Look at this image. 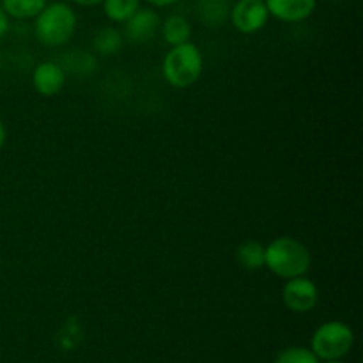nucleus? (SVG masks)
I'll use <instances>...</instances> for the list:
<instances>
[{
  "instance_id": "nucleus-1",
  "label": "nucleus",
  "mask_w": 363,
  "mask_h": 363,
  "mask_svg": "<svg viewBox=\"0 0 363 363\" xmlns=\"http://www.w3.org/2000/svg\"><path fill=\"white\" fill-rule=\"evenodd\" d=\"M311 264V250L296 238L280 236L264 247V266L279 279L291 280L305 277Z\"/></svg>"
},
{
  "instance_id": "nucleus-2",
  "label": "nucleus",
  "mask_w": 363,
  "mask_h": 363,
  "mask_svg": "<svg viewBox=\"0 0 363 363\" xmlns=\"http://www.w3.org/2000/svg\"><path fill=\"white\" fill-rule=\"evenodd\" d=\"M77 30V14L66 2L46 4L35 16V38L46 46H62L71 41Z\"/></svg>"
},
{
  "instance_id": "nucleus-3",
  "label": "nucleus",
  "mask_w": 363,
  "mask_h": 363,
  "mask_svg": "<svg viewBox=\"0 0 363 363\" xmlns=\"http://www.w3.org/2000/svg\"><path fill=\"white\" fill-rule=\"evenodd\" d=\"M204 69V57L194 43L172 46L162 64L163 78L176 89L191 87L201 78Z\"/></svg>"
},
{
  "instance_id": "nucleus-4",
  "label": "nucleus",
  "mask_w": 363,
  "mask_h": 363,
  "mask_svg": "<svg viewBox=\"0 0 363 363\" xmlns=\"http://www.w3.org/2000/svg\"><path fill=\"white\" fill-rule=\"evenodd\" d=\"M354 344V333L342 321H326L318 326L311 339V351L319 362L342 360Z\"/></svg>"
},
{
  "instance_id": "nucleus-5",
  "label": "nucleus",
  "mask_w": 363,
  "mask_h": 363,
  "mask_svg": "<svg viewBox=\"0 0 363 363\" xmlns=\"http://www.w3.org/2000/svg\"><path fill=\"white\" fill-rule=\"evenodd\" d=\"M268 9L264 0H238L230 6L229 20L241 34H255L268 23Z\"/></svg>"
},
{
  "instance_id": "nucleus-6",
  "label": "nucleus",
  "mask_w": 363,
  "mask_h": 363,
  "mask_svg": "<svg viewBox=\"0 0 363 363\" xmlns=\"http://www.w3.org/2000/svg\"><path fill=\"white\" fill-rule=\"evenodd\" d=\"M282 301L291 312L307 314L319 303V289L307 277L287 280L282 289Z\"/></svg>"
},
{
  "instance_id": "nucleus-7",
  "label": "nucleus",
  "mask_w": 363,
  "mask_h": 363,
  "mask_svg": "<svg viewBox=\"0 0 363 363\" xmlns=\"http://www.w3.org/2000/svg\"><path fill=\"white\" fill-rule=\"evenodd\" d=\"M124 25H126L124 27V34H126L128 41L142 45V43H147L151 39H155L160 27H162V20H160V14L155 9H151V7H140Z\"/></svg>"
},
{
  "instance_id": "nucleus-8",
  "label": "nucleus",
  "mask_w": 363,
  "mask_h": 363,
  "mask_svg": "<svg viewBox=\"0 0 363 363\" xmlns=\"http://www.w3.org/2000/svg\"><path fill=\"white\" fill-rule=\"evenodd\" d=\"M264 4L269 16L284 23H298L312 16L318 0H264Z\"/></svg>"
},
{
  "instance_id": "nucleus-9",
  "label": "nucleus",
  "mask_w": 363,
  "mask_h": 363,
  "mask_svg": "<svg viewBox=\"0 0 363 363\" xmlns=\"http://www.w3.org/2000/svg\"><path fill=\"white\" fill-rule=\"evenodd\" d=\"M32 85L41 96H55L66 85V73L59 62H41L32 71Z\"/></svg>"
},
{
  "instance_id": "nucleus-10",
  "label": "nucleus",
  "mask_w": 363,
  "mask_h": 363,
  "mask_svg": "<svg viewBox=\"0 0 363 363\" xmlns=\"http://www.w3.org/2000/svg\"><path fill=\"white\" fill-rule=\"evenodd\" d=\"M162 35L170 46H179L184 43H190L191 38V25L181 14H170L162 23Z\"/></svg>"
},
{
  "instance_id": "nucleus-11",
  "label": "nucleus",
  "mask_w": 363,
  "mask_h": 363,
  "mask_svg": "<svg viewBox=\"0 0 363 363\" xmlns=\"http://www.w3.org/2000/svg\"><path fill=\"white\" fill-rule=\"evenodd\" d=\"M199 18L208 27H218L229 20L230 0H199Z\"/></svg>"
},
{
  "instance_id": "nucleus-12",
  "label": "nucleus",
  "mask_w": 363,
  "mask_h": 363,
  "mask_svg": "<svg viewBox=\"0 0 363 363\" xmlns=\"http://www.w3.org/2000/svg\"><path fill=\"white\" fill-rule=\"evenodd\" d=\"M46 4V0H0L7 16L14 20H32L45 9Z\"/></svg>"
},
{
  "instance_id": "nucleus-13",
  "label": "nucleus",
  "mask_w": 363,
  "mask_h": 363,
  "mask_svg": "<svg viewBox=\"0 0 363 363\" xmlns=\"http://www.w3.org/2000/svg\"><path fill=\"white\" fill-rule=\"evenodd\" d=\"M238 262L248 272H257L264 268V245L259 241H245L236 250Z\"/></svg>"
},
{
  "instance_id": "nucleus-14",
  "label": "nucleus",
  "mask_w": 363,
  "mask_h": 363,
  "mask_svg": "<svg viewBox=\"0 0 363 363\" xmlns=\"http://www.w3.org/2000/svg\"><path fill=\"white\" fill-rule=\"evenodd\" d=\"M123 34H121L117 28L113 27H105L94 35V41H92V46H94L96 52L103 57H112L116 53L121 52L123 48Z\"/></svg>"
},
{
  "instance_id": "nucleus-15",
  "label": "nucleus",
  "mask_w": 363,
  "mask_h": 363,
  "mask_svg": "<svg viewBox=\"0 0 363 363\" xmlns=\"http://www.w3.org/2000/svg\"><path fill=\"white\" fill-rule=\"evenodd\" d=\"M140 9V0H103V11L113 23H126Z\"/></svg>"
},
{
  "instance_id": "nucleus-16",
  "label": "nucleus",
  "mask_w": 363,
  "mask_h": 363,
  "mask_svg": "<svg viewBox=\"0 0 363 363\" xmlns=\"http://www.w3.org/2000/svg\"><path fill=\"white\" fill-rule=\"evenodd\" d=\"M60 67L64 69V73L71 71L73 74H89L96 69V60L91 53L73 50L64 57V62L60 64Z\"/></svg>"
},
{
  "instance_id": "nucleus-17",
  "label": "nucleus",
  "mask_w": 363,
  "mask_h": 363,
  "mask_svg": "<svg viewBox=\"0 0 363 363\" xmlns=\"http://www.w3.org/2000/svg\"><path fill=\"white\" fill-rule=\"evenodd\" d=\"M273 363H321L308 347L291 346L280 351Z\"/></svg>"
},
{
  "instance_id": "nucleus-18",
  "label": "nucleus",
  "mask_w": 363,
  "mask_h": 363,
  "mask_svg": "<svg viewBox=\"0 0 363 363\" xmlns=\"http://www.w3.org/2000/svg\"><path fill=\"white\" fill-rule=\"evenodd\" d=\"M7 32H9V16H7L6 11L0 6V39L6 38Z\"/></svg>"
},
{
  "instance_id": "nucleus-19",
  "label": "nucleus",
  "mask_w": 363,
  "mask_h": 363,
  "mask_svg": "<svg viewBox=\"0 0 363 363\" xmlns=\"http://www.w3.org/2000/svg\"><path fill=\"white\" fill-rule=\"evenodd\" d=\"M147 4H151V6L155 7H169V6H174V4H177L179 0H145Z\"/></svg>"
},
{
  "instance_id": "nucleus-20",
  "label": "nucleus",
  "mask_w": 363,
  "mask_h": 363,
  "mask_svg": "<svg viewBox=\"0 0 363 363\" xmlns=\"http://www.w3.org/2000/svg\"><path fill=\"white\" fill-rule=\"evenodd\" d=\"M71 2L78 4V6L82 7H94V6H99V4H103V0H71Z\"/></svg>"
},
{
  "instance_id": "nucleus-21",
  "label": "nucleus",
  "mask_w": 363,
  "mask_h": 363,
  "mask_svg": "<svg viewBox=\"0 0 363 363\" xmlns=\"http://www.w3.org/2000/svg\"><path fill=\"white\" fill-rule=\"evenodd\" d=\"M6 138H7L6 126H4V123H2V121H0V149H2L4 144H6Z\"/></svg>"
},
{
  "instance_id": "nucleus-22",
  "label": "nucleus",
  "mask_w": 363,
  "mask_h": 363,
  "mask_svg": "<svg viewBox=\"0 0 363 363\" xmlns=\"http://www.w3.org/2000/svg\"><path fill=\"white\" fill-rule=\"evenodd\" d=\"M325 363H346V362H342V360H333V362H325Z\"/></svg>"
}]
</instances>
